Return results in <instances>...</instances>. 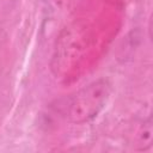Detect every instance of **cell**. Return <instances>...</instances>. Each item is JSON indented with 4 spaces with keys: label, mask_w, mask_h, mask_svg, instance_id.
Listing matches in <instances>:
<instances>
[{
    "label": "cell",
    "mask_w": 153,
    "mask_h": 153,
    "mask_svg": "<svg viewBox=\"0 0 153 153\" xmlns=\"http://www.w3.org/2000/svg\"><path fill=\"white\" fill-rule=\"evenodd\" d=\"M112 91L109 79L100 78L69 96L62 97L53 105L54 110L71 123L82 124L92 121L106 105Z\"/></svg>",
    "instance_id": "cell-1"
}]
</instances>
